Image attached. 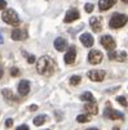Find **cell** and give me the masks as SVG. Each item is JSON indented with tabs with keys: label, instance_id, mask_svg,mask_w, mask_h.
I'll return each instance as SVG.
<instances>
[{
	"label": "cell",
	"instance_id": "cell-13",
	"mask_svg": "<svg viewBox=\"0 0 128 130\" xmlns=\"http://www.w3.org/2000/svg\"><path fill=\"white\" fill-rule=\"evenodd\" d=\"M80 41H82V44H83L85 48H91V46L93 45V43H95L93 36L91 35V34H88V32H84V34L80 36Z\"/></svg>",
	"mask_w": 128,
	"mask_h": 130
},
{
	"label": "cell",
	"instance_id": "cell-12",
	"mask_svg": "<svg viewBox=\"0 0 128 130\" xmlns=\"http://www.w3.org/2000/svg\"><path fill=\"white\" fill-rule=\"evenodd\" d=\"M89 25L95 32H100L102 30V20L100 17H92L89 20Z\"/></svg>",
	"mask_w": 128,
	"mask_h": 130
},
{
	"label": "cell",
	"instance_id": "cell-2",
	"mask_svg": "<svg viewBox=\"0 0 128 130\" xmlns=\"http://www.w3.org/2000/svg\"><path fill=\"white\" fill-rule=\"evenodd\" d=\"M2 18H3V21L5 23L12 25V26H17L18 23H20V17H18V14L10 8H8V9H5L3 12Z\"/></svg>",
	"mask_w": 128,
	"mask_h": 130
},
{
	"label": "cell",
	"instance_id": "cell-16",
	"mask_svg": "<svg viewBox=\"0 0 128 130\" xmlns=\"http://www.w3.org/2000/svg\"><path fill=\"white\" fill-rule=\"evenodd\" d=\"M84 109L87 111L88 113H91V115H97V112H98V107H97L96 102L85 103V104H84Z\"/></svg>",
	"mask_w": 128,
	"mask_h": 130
},
{
	"label": "cell",
	"instance_id": "cell-15",
	"mask_svg": "<svg viewBox=\"0 0 128 130\" xmlns=\"http://www.w3.org/2000/svg\"><path fill=\"white\" fill-rule=\"evenodd\" d=\"M115 3H117V0H100L98 8H100V10H107V9H110Z\"/></svg>",
	"mask_w": 128,
	"mask_h": 130
},
{
	"label": "cell",
	"instance_id": "cell-30",
	"mask_svg": "<svg viewBox=\"0 0 128 130\" xmlns=\"http://www.w3.org/2000/svg\"><path fill=\"white\" fill-rule=\"evenodd\" d=\"M29 109H30V111H36V109H38V106H36V104H31V106L29 107Z\"/></svg>",
	"mask_w": 128,
	"mask_h": 130
},
{
	"label": "cell",
	"instance_id": "cell-20",
	"mask_svg": "<svg viewBox=\"0 0 128 130\" xmlns=\"http://www.w3.org/2000/svg\"><path fill=\"white\" fill-rule=\"evenodd\" d=\"M80 99L84 101V102H87V103H89V102H95V98H93V95H92V93H91V91H85V93H83V94L80 95Z\"/></svg>",
	"mask_w": 128,
	"mask_h": 130
},
{
	"label": "cell",
	"instance_id": "cell-11",
	"mask_svg": "<svg viewBox=\"0 0 128 130\" xmlns=\"http://www.w3.org/2000/svg\"><path fill=\"white\" fill-rule=\"evenodd\" d=\"M109 58L113 61H119V62H124L127 59V53L123 50H118V52H110L109 53Z\"/></svg>",
	"mask_w": 128,
	"mask_h": 130
},
{
	"label": "cell",
	"instance_id": "cell-4",
	"mask_svg": "<svg viewBox=\"0 0 128 130\" xmlns=\"http://www.w3.org/2000/svg\"><path fill=\"white\" fill-rule=\"evenodd\" d=\"M105 75H106V72L104 70H92V71H89L87 73V76L89 77V80H92V81H102L105 79Z\"/></svg>",
	"mask_w": 128,
	"mask_h": 130
},
{
	"label": "cell",
	"instance_id": "cell-35",
	"mask_svg": "<svg viewBox=\"0 0 128 130\" xmlns=\"http://www.w3.org/2000/svg\"><path fill=\"white\" fill-rule=\"evenodd\" d=\"M47 130H49V129H47Z\"/></svg>",
	"mask_w": 128,
	"mask_h": 130
},
{
	"label": "cell",
	"instance_id": "cell-3",
	"mask_svg": "<svg viewBox=\"0 0 128 130\" xmlns=\"http://www.w3.org/2000/svg\"><path fill=\"white\" fill-rule=\"evenodd\" d=\"M127 22H128V17H127L125 14L115 13V14H113V17L110 18L109 26H110V28H120V27H123Z\"/></svg>",
	"mask_w": 128,
	"mask_h": 130
},
{
	"label": "cell",
	"instance_id": "cell-34",
	"mask_svg": "<svg viewBox=\"0 0 128 130\" xmlns=\"http://www.w3.org/2000/svg\"><path fill=\"white\" fill-rule=\"evenodd\" d=\"M123 3H125V4H128V0H122Z\"/></svg>",
	"mask_w": 128,
	"mask_h": 130
},
{
	"label": "cell",
	"instance_id": "cell-22",
	"mask_svg": "<svg viewBox=\"0 0 128 130\" xmlns=\"http://www.w3.org/2000/svg\"><path fill=\"white\" fill-rule=\"evenodd\" d=\"M76 121L80 122V124H83V122H88V121H89V116H88V115H79V116L76 117Z\"/></svg>",
	"mask_w": 128,
	"mask_h": 130
},
{
	"label": "cell",
	"instance_id": "cell-1",
	"mask_svg": "<svg viewBox=\"0 0 128 130\" xmlns=\"http://www.w3.org/2000/svg\"><path fill=\"white\" fill-rule=\"evenodd\" d=\"M36 70L40 75H44V76H50L52 73L56 70V63L54 61L50 58V57H47V55H43L38 59L36 62Z\"/></svg>",
	"mask_w": 128,
	"mask_h": 130
},
{
	"label": "cell",
	"instance_id": "cell-9",
	"mask_svg": "<svg viewBox=\"0 0 128 130\" xmlns=\"http://www.w3.org/2000/svg\"><path fill=\"white\" fill-rule=\"evenodd\" d=\"M104 115H105V117L111 119V120H118V119L123 120V119H124V115H123L122 112H119V111H115V109H113V108H106Z\"/></svg>",
	"mask_w": 128,
	"mask_h": 130
},
{
	"label": "cell",
	"instance_id": "cell-27",
	"mask_svg": "<svg viewBox=\"0 0 128 130\" xmlns=\"http://www.w3.org/2000/svg\"><path fill=\"white\" fill-rule=\"evenodd\" d=\"M5 8H7V2H5V0H0V9L5 10Z\"/></svg>",
	"mask_w": 128,
	"mask_h": 130
},
{
	"label": "cell",
	"instance_id": "cell-33",
	"mask_svg": "<svg viewBox=\"0 0 128 130\" xmlns=\"http://www.w3.org/2000/svg\"><path fill=\"white\" fill-rule=\"evenodd\" d=\"M87 130H98L97 127H89V129H87Z\"/></svg>",
	"mask_w": 128,
	"mask_h": 130
},
{
	"label": "cell",
	"instance_id": "cell-31",
	"mask_svg": "<svg viewBox=\"0 0 128 130\" xmlns=\"http://www.w3.org/2000/svg\"><path fill=\"white\" fill-rule=\"evenodd\" d=\"M4 43V39H3V35H2V32H0V44H3Z\"/></svg>",
	"mask_w": 128,
	"mask_h": 130
},
{
	"label": "cell",
	"instance_id": "cell-28",
	"mask_svg": "<svg viewBox=\"0 0 128 130\" xmlns=\"http://www.w3.org/2000/svg\"><path fill=\"white\" fill-rule=\"evenodd\" d=\"M13 125V120L12 119H7V121H5V126L7 127H10Z\"/></svg>",
	"mask_w": 128,
	"mask_h": 130
},
{
	"label": "cell",
	"instance_id": "cell-26",
	"mask_svg": "<svg viewBox=\"0 0 128 130\" xmlns=\"http://www.w3.org/2000/svg\"><path fill=\"white\" fill-rule=\"evenodd\" d=\"M10 75H12V76H18V75H20V70H18L17 67H13V68L10 70Z\"/></svg>",
	"mask_w": 128,
	"mask_h": 130
},
{
	"label": "cell",
	"instance_id": "cell-19",
	"mask_svg": "<svg viewBox=\"0 0 128 130\" xmlns=\"http://www.w3.org/2000/svg\"><path fill=\"white\" fill-rule=\"evenodd\" d=\"M3 95H4V98H5L7 101H12V102H17V101H18L9 89H3Z\"/></svg>",
	"mask_w": 128,
	"mask_h": 130
},
{
	"label": "cell",
	"instance_id": "cell-5",
	"mask_svg": "<svg viewBox=\"0 0 128 130\" xmlns=\"http://www.w3.org/2000/svg\"><path fill=\"white\" fill-rule=\"evenodd\" d=\"M101 44H102L104 48L109 49L110 52H113V50L115 49V46H117L115 40L111 38L110 35H105V36H102V38H101Z\"/></svg>",
	"mask_w": 128,
	"mask_h": 130
},
{
	"label": "cell",
	"instance_id": "cell-29",
	"mask_svg": "<svg viewBox=\"0 0 128 130\" xmlns=\"http://www.w3.org/2000/svg\"><path fill=\"white\" fill-rule=\"evenodd\" d=\"M16 130H30V129H29V126H27V125H20Z\"/></svg>",
	"mask_w": 128,
	"mask_h": 130
},
{
	"label": "cell",
	"instance_id": "cell-32",
	"mask_svg": "<svg viewBox=\"0 0 128 130\" xmlns=\"http://www.w3.org/2000/svg\"><path fill=\"white\" fill-rule=\"evenodd\" d=\"M3 72H4L3 68H0V79H2V76H3Z\"/></svg>",
	"mask_w": 128,
	"mask_h": 130
},
{
	"label": "cell",
	"instance_id": "cell-7",
	"mask_svg": "<svg viewBox=\"0 0 128 130\" xmlns=\"http://www.w3.org/2000/svg\"><path fill=\"white\" fill-rule=\"evenodd\" d=\"M27 31L25 28H14L12 31V39L16 41H21V40H26L27 39Z\"/></svg>",
	"mask_w": 128,
	"mask_h": 130
},
{
	"label": "cell",
	"instance_id": "cell-14",
	"mask_svg": "<svg viewBox=\"0 0 128 130\" xmlns=\"http://www.w3.org/2000/svg\"><path fill=\"white\" fill-rule=\"evenodd\" d=\"M30 91V83L29 80H21L18 84V93L20 95H27Z\"/></svg>",
	"mask_w": 128,
	"mask_h": 130
},
{
	"label": "cell",
	"instance_id": "cell-18",
	"mask_svg": "<svg viewBox=\"0 0 128 130\" xmlns=\"http://www.w3.org/2000/svg\"><path fill=\"white\" fill-rule=\"evenodd\" d=\"M47 121H48V116L47 115H39V116H36L34 119V125L35 126H42Z\"/></svg>",
	"mask_w": 128,
	"mask_h": 130
},
{
	"label": "cell",
	"instance_id": "cell-10",
	"mask_svg": "<svg viewBox=\"0 0 128 130\" xmlns=\"http://www.w3.org/2000/svg\"><path fill=\"white\" fill-rule=\"evenodd\" d=\"M75 58H76V49H75V46H71V48L66 52L65 57H63L65 63H66V64H72V63L75 62Z\"/></svg>",
	"mask_w": 128,
	"mask_h": 130
},
{
	"label": "cell",
	"instance_id": "cell-21",
	"mask_svg": "<svg viewBox=\"0 0 128 130\" xmlns=\"http://www.w3.org/2000/svg\"><path fill=\"white\" fill-rule=\"evenodd\" d=\"M80 80H82V77H80L79 75H74V76L70 77V84H71L72 86H75V85H78V84L80 83Z\"/></svg>",
	"mask_w": 128,
	"mask_h": 130
},
{
	"label": "cell",
	"instance_id": "cell-17",
	"mask_svg": "<svg viewBox=\"0 0 128 130\" xmlns=\"http://www.w3.org/2000/svg\"><path fill=\"white\" fill-rule=\"evenodd\" d=\"M66 45H67V41L63 39V38H57L54 40V48H56L58 52H62L66 49Z\"/></svg>",
	"mask_w": 128,
	"mask_h": 130
},
{
	"label": "cell",
	"instance_id": "cell-24",
	"mask_svg": "<svg viewBox=\"0 0 128 130\" xmlns=\"http://www.w3.org/2000/svg\"><path fill=\"white\" fill-rule=\"evenodd\" d=\"M118 102H119V104H122L123 107H127L128 106V102L125 101V98L124 97H118V99H117Z\"/></svg>",
	"mask_w": 128,
	"mask_h": 130
},
{
	"label": "cell",
	"instance_id": "cell-23",
	"mask_svg": "<svg viewBox=\"0 0 128 130\" xmlns=\"http://www.w3.org/2000/svg\"><path fill=\"white\" fill-rule=\"evenodd\" d=\"M93 8H95L93 4H91V3H88V4L84 5V9H85L87 13H92V12H93Z\"/></svg>",
	"mask_w": 128,
	"mask_h": 130
},
{
	"label": "cell",
	"instance_id": "cell-25",
	"mask_svg": "<svg viewBox=\"0 0 128 130\" xmlns=\"http://www.w3.org/2000/svg\"><path fill=\"white\" fill-rule=\"evenodd\" d=\"M23 55H26V57H27V62L29 63H34L35 62V55H30L26 52H23Z\"/></svg>",
	"mask_w": 128,
	"mask_h": 130
},
{
	"label": "cell",
	"instance_id": "cell-6",
	"mask_svg": "<svg viewBox=\"0 0 128 130\" xmlns=\"http://www.w3.org/2000/svg\"><path fill=\"white\" fill-rule=\"evenodd\" d=\"M102 53L100 50H91L88 54V61L91 64H98L102 61Z\"/></svg>",
	"mask_w": 128,
	"mask_h": 130
},
{
	"label": "cell",
	"instance_id": "cell-8",
	"mask_svg": "<svg viewBox=\"0 0 128 130\" xmlns=\"http://www.w3.org/2000/svg\"><path fill=\"white\" fill-rule=\"evenodd\" d=\"M78 18H79V12H78V9L71 8V9H69V10L66 12L65 18H63V22H65V23H70V22H72V21L78 20Z\"/></svg>",
	"mask_w": 128,
	"mask_h": 130
}]
</instances>
